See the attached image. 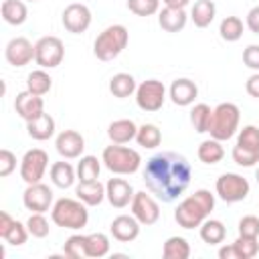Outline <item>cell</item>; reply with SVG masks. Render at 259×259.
<instances>
[{
	"mask_svg": "<svg viewBox=\"0 0 259 259\" xmlns=\"http://www.w3.org/2000/svg\"><path fill=\"white\" fill-rule=\"evenodd\" d=\"M214 190H217V196L227 202V204H233V202H241L249 196V190H251V184L245 176L237 174V172H225L217 178L214 182Z\"/></svg>",
	"mask_w": 259,
	"mask_h": 259,
	"instance_id": "obj_7",
	"label": "cell"
},
{
	"mask_svg": "<svg viewBox=\"0 0 259 259\" xmlns=\"http://www.w3.org/2000/svg\"><path fill=\"white\" fill-rule=\"evenodd\" d=\"M168 95L172 99L174 105H180V107H186L190 103H194V99L198 97V87L194 81L182 77V79H176L172 81L170 89H168Z\"/></svg>",
	"mask_w": 259,
	"mask_h": 259,
	"instance_id": "obj_19",
	"label": "cell"
},
{
	"mask_svg": "<svg viewBox=\"0 0 259 259\" xmlns=\"http://www.w3.org/2000/svg\"><path fill=\"white\" fill-rule=\"evenodd\" d=\"M237 229H239V235H245V237H259V217H255V214H245V217L239 221Z\"/></svg>",
	"mask_w": 259,
	"mask_h": 259,
	"instance_id": "obj_44",
	"label": "cell"
},
{
	"mask_svg": "<svg viewBox=\"0 0 259 259\" xmlns=\"http://www.w3.org/2000/svg\"><path fill=\"white\" fill-rule=\"evenodd\" d=\"M26 227H28V233L36 239H42L51 233V227H49V221H47L45 212H32L26 221Z\"/></svg>",
	"mask_w": 259,
	"mask_h": 259,
	"instance_id": "obj_39",
	"label": "cell"
},
{
	"mask_svg": "<svg viewBox=\"0 0 259 259\" xmlns=\"http://www.w3.org/2000/svg\"><path fill=\"white\" fill-rule=\"evenodd\" d=\"M130 42V32L123 24H111L107 28H103L95 42H93V55L99 61H113L115 57L121 55V51L127 47Z\"/></svg>",
	"mask_w": 259,
	"mask_h": 259,
	"instance_id": "obj_4",
	"label": "cell"
},
{
	"mask_svg": "<svg viewBox=\"0 0 259 259\" xmlns=\"http://www.w3.org/2000/svg\"><path fill=\"white\" fill-rule=\"evenodd\" d=\"M22 204L30 212H47L55 204L53 202V190L42 182L28 184L26 190L22 192Z\"/></svg>",
	"mask_w": 259,
	"mask_h": 259,
	"instance_id": "obj_12",
	"label": "cell"
},
{
	"mask_svg": "<svg viewBox=\"0 0 259 259\" xmlns=\"http://www.w3.org/2000/svg\"><path fill=\"white\" fill-rule=\"evenodd\" d=\"M237 146L259 152V127L257 125H245L237 136Z\"/></svg>",
	"mask_w": 259,
	"mask_h": 259,
	"instance_id": "obj_42",
	"label": "cell"
},
{
	"mask_svg": "<svg viewBox=\"0 0 259 259\" xmlns=\"http://www.w3.org/2000/svg\"><path fill=\"white\" fill-rule=\"evenodd\" d=\"M55 148L61 158L75 160V158H81V154L85 150V138L77 130H63L55 138Z\"/></svg>",
	"mask_w": 259,
	"mask_h": 259,
	"instance_id": "obj_15",
	"label": "cell"
},
{
	"mask_svg": "<svg viewBox=\"0 0 259 259\" xmlns=\"http://www.w3.org/2000/svg\"><path fill=\"white\" fill-rule=\"evenodd\" d=\"M101 162L109 172L125 176V174H134V172L140 170L142 156L134 148H127V146H121V144H111V146L103 148Z\"/></svg>",
	"mask_w": 259,
	"mask_h": 259,
	"instance_id": "obj_5",
	"label": "cell"
},
{
	"mask_svg": "<svg viewBox=\"0 0 259 259\" xmlns=\"http://www.w3.org/2000/svg\"><path fill=\"white\" fill-rule=\"evenodd\" d=\"M99 172H101V164L95 156H81V160L77 164V180L79 182L99 180Z\"/></svg>",
	"mask_w": 259,
	"mask_h": 259,
	"instance_id": "obj_33",
	"label": "cell"
},
{
	"mask_svg": "<svg viewBox=\"0 0 259 259\" xmlns=\"http://www.w3.org/2000/svg\"><path fill=\"white\" fill-rule=\"evenodd\" d=\"M49 176L57 188H71L77 180V168H73L69 162H55L49 170Z\"/></svg>",
	"mask_w": 259,
	"mask_h": 259,
	"instance_id": "obj_24",
	"label": "cell"
},
{
	"mask_svg": "<svg viewBox=\"0 0 259 259\" xmlns=\"http://www.w3.org/2000/svg\"><path fill=\"white\" fill-rule=\"evenodd\" d=\"M85 253L91 259H101L109 253V239L103 233L85 235Z\"/></svg>",
	"mask_w": 259,
	"mask_h": 259,
	"instance_id": "obj_30",
	"label": "cell"
},
{
	"mask_svg": "<svg viewBox=\"0 0 259 259\" xmlns=\"http://www.w3.org/2000/svg\"><path fill=\"white\" fill-rule=\"evenodd\" d=\"M198 231H200V239H202L206 245H219V243H223L225 237H227V229H225V225H223L219 219H206V221L198 227Z\"/></svg>",
	"mask_w": 259,
	"mask_h": 259,
	"instance_id": "obj_28",
	"label": "cell"
},
{
	"mask_svg": "<svg viewBox=\"0 0 259 259\" xmlns=\"http://www.w3.org/2000/svg\"><path fill=\"white\" fill-rule=\"evenodd\" d=\"M136 142H138V146L148 148V150L158 148L160 142H162V132H160L158 125H154V123H144V125L138 127Z\"/></svg>",
	"mask_w": 259,
	"mask_h": 259,
	"instance_id": "obj_35",
	"label": "cell"
},
{
	"mask_svg": "<svg viewBox=\"0 0 259 259\" xmlns=\"http://www.w3.org/2000/svg\"><path fill=\"white\" fill-rule=\"evenodd\" d=\"M162 255H164V259H188L190 257V245L184 237L174 235V237L166 239Z\"/></svg>",
	"mask_w": 259,
	"mask_h": 259,
	"instance_id": "obj_31",
	"label": "cell"
},
{
	"mask_svg": "<svg viewBox=\"0 0 259 259\" xmlns=\"http://www.w3.org/2000/svg\"><path fill=\"white\" fill-rule=\"evenodd\" d=\"M166 6H172V8H186L190 0H162Z\"/></svg>",
	"mask_w": 259,
	"mask_h": 259,
	"instance_id": "obj_51",
	"label": "cell"
},
{
	"mask_svg": "<svg viewBox=\"0 0 259 259\" xmlns=\"http://www.w3.org/2000/svg\"><path fill=\"white\" fill-rule=\"evenodd\" d=\"M146 188L162 202H174L190 184V162L178 152H158L146 160L144 166Z\"/></svg>",
	"mask_w": 259,
	"mask_h": 259,
	"instance_id": "obj_1",
	"label": "cell"
},
{
	"mask_svg": "<svg viewBox=\"0 0 259 259\" xmlns=\"http://www.w3.org/2000/svg\"><path fill=\"white\" fill-rule=\"evenodd\" d=\"M28 227L26 225H22L20 221H16L14 219V223L8 227V231L2 235V239L8 243V245H14V247H20V245H24L26 243V239H28Z\"/></svg>",
	"mask_w": 259,
	"mask_h": 259,
	"instance_id": "obj_38",
	"label": "cell"
},
{
	"mask_svg": "<svg viewBox=\"0 0 259 259\" xmlns=\"http://www.w3.org/2000/svg\"><path fill=\"white\" fill-rule=\"evenodd\" d=\"M75 194L87 206H99L103 202V198H105V184H101L99 180L79 182L77 188H75Z\"/></svg>",
	"mask_w": 259,
	"mask_h": 259,
	"instance_id": "obj_21",
	"label": "cell"
},
{
	"mask_svg": "<svg viewBox=\"0 0 259 259\" xmlns=\"http://www.w3.org/2000/svg\"><path fill=\"white\" fill-rule=\"evenodd\" d=\"M14 170H16V156H14L8 148H2V150H0V176L6 178V176H10Z\"/></svg>",
	"mask_w": 259,
	"mask_h": 259,
	"instance_id": "obj_45",
	"label": "cell"
},
{
	"mask_svg": "<svg viewBox=\"0 0 259 259\" xmlns=\"http://www.w3.org/2000/svg\"><path fill=\"white\" fill-rule=\"evenodd\" d=\"M51 219L57 227L79 231L87 225L89 210H87V204L81 202L79 198L77 200L75 198H59V200H55V204L51 208Z\"/></svg>",
	"mask_w": 259,
	"mask_h": 259,
	"instance_id": "obj_3",
	"label": "cell"
},
{
	"mask_svg": "<svg viewBox=\"0 0 259 259\" xmlns=\"http://www.w3.org/2000/svg\"><path fill=\"white\" fill-rule=\"evenodd\" d=\"M255 178H257V184H259V168H257V172H255Z\"/></svg>",
	"mask_w": 259,
	"mask_h": 259,
	"instance_id": "obj_52",
	"label": "cell"
},
{
	"mask_svg": "<svg viewBox=\"0 0 259 259\" xmlns=\"http://www.w3.org/2000/svg\"><path fill=\"white\" fill-rule=\"evenodd\" d=\"M134 188L125 178H109L105 182V198L113 208H125L134 198Z\"/></svg>",
	"mask_w": 259,
	"mask_h": 259,
	"instance_id": "obj_17",
	"label": "cell"
},
{
	"mask_svg": "<svg viewBox=\"0 0 259 259\" xmlns=\"http://www.w3.org/2000/svg\"><path fill=\"white\" fill-rule=\"evenodd\" d=\"M26 2H38V0H26Z\"/></svg>",
	"mask_w": 259,
	"mask_h": 259,
	"instance_id": "obj_53",
	"label": "cell"
},
{
	"mask_svg": "<svg viewBox=\"0 0 259 259\" xmlns=\"http://www.w3.org/2000/svg\"><path fill=\"white\" fill-rule=\"evenodd\" d=\"M233 162L237 166H243V168H253L255 164H259V152L255 150H247V148H241V146H233Z\"/></svg>",
	"mask_w": 259,
	"mask_h": 259,
	"instance_id": "obj_41",
	"label": "cell"
},
{
	"mask_svg": "<svg viewBox=\"0 0 259 259\" xmlns=\"http://www.w3.org/2000/svg\"><path fill=\"white\" fill-rule=\"evenodd\" d=\"M136 134H138V125L132 119H115L107 125V136L111 144H127L136 140Z\"/></svg>",
	"mask_w": 259,
	"mask_h": 259,
	"instance_id": "obj_22",
	"label": "cell"
},
{
	"mask_svg": "<svg viewBox=\"0 0 259 259\" xmlns=\"http://www.w3.org/2000/svg\"><path fill=\"white\" fill-rule=\"evenodd\" d=\"M243 20L239 16H225L219 24V34L227 42H235L243 36Z\"/></svg>",
	"mask_w": 259,
	"mask_h": 259,
	"instance_id": "obj_34",
	"label": "cell"
},
{
	"mask_svg": "<svg viewBox=\"0 0 259 259\" xmlns=\"http://www.w3.org/2000/svg\"><path fill=\"white\" fill-rule=\"evenodd\" d=\"M214 14H217V6L212 0H196L190 8V18L198 28H206L214 20Z\"/></svg>",
	"mask_w": 259,
	"mask_h": 259,
	"instance_id": "obj_26",
	"label": "cell"
},
{
	"mask_svg": "<svg viewBox=\"0 0 259 259\" xmlns=\"http://www.w3.org/2000/svg\"><path fill=\"white\" fill-rule=\"evenodd\" d=\"M51 87H53V79H51V75L45 69H36L32 73H28V77H26V89L32 91L34 95H40L42 97V95H47L51 91Z\"/></svg>",
	"mask_w": 259,
	"mask_h": 259,
	"instance_id": "obj_32",
	"label": "cell"
},
{
	"mask_svg": "<svg viewBox=\"0 0 259 259\" xmlns=\"http://www.w3.org/2000/svg\"><path fill=\"white\" fill-rule=\"evenodd\" d=\"M243 63L253 69V71H259V45H247L245 51H243Z\"/></svg>",
	"mask_w": 259,
	"mask_h": 259,
	"instance_id": "obj_46",
	"label": "cell"
},
{
	"mask_svg": "<svg viewBox=\"0 0 259 259\" xmlns=\"http://www.w3.org/2000/svg\"><path fill=\"white\" fill-rule=\"evenodd\" d=\"M14 109L24 121H32L38 115L45 113V101L40 95H34L32 91H20L14 99Z\"/></svg>",
	"mask_w": 259,
	"mask_h": 259,
	"instance_id": "obj_16",
	"label": "cell"
},
{
	"mask_svg": "<svg viewBox=\"0 0 259 259\" xmlns=\"http://www.w3.org/2000/svg\"><path fill=\"white\" fill-rule=\"evenodd\" d=\"M212 210H214V194L206 188H198L194 190V194L178 202L174 210V221L182 229H196L210 217Z\"/></svg>",
	"mask_w": 259,
	"mask_h": 259,
	"instance_id": "obj_2",
	"label": "cell"
},
{
	"mask_svg": "<svg viewBox=\"0 0 259 259\" xmlns=\"http://www.w3.org/2000/svg\"><path fill=\"white\" fill-rule=\"evenodd\" d=\"M61 20H63V26L71 34H81L91 24V10H89V6L81 4V2H73L63 10Z\"/></svg>",
	"mask_w": 259,
	"mask_h": 259,
	"instance_id": "obj_13",
	"label": "cell"
},
{
	"mask_svg": "<svg viewBox=\"0 0 259 259\" xmlns=\"http://www.w3.org/2000/svg\"><path fill=\"white\" fill-rule=\"evenodd\" d=\"M34 61L40 69H55L65 59V45L59 36H42L34 42Z\"/></svg>",
	"mask_w": 259,
	"mask_h": 259,
	"instance_id": "obj_8",
	"label": "cell"
},
{
	"mask_svg": "<svg viewBox=\"0 0 259 259\" xmlns=\"http://www.w3.org/2000/svg\"><path fill=\"white\" fill-rule=\"evenodd\" d=\"M34 45L26 36H14L4 47V57L12 67H24L34 59Z\"/></svg>",
	"mask_w": 259,
	"mask_h": 259,
	"instance_id": "obj_14",
	"label": "cell"
},
{
	"mask_svg": "<svg viewBox=\"0 0 259 259\" xmlns=\"http://www.w3.org/2000/svg\"><path fill=\"white\" fill-rule=\"evenodd\" d=\"M186 20H188V14L184 12V8L164 6L158 12V24L166 32H178V30H182L186 26Z\"/></svg>",
	"mask_w": 259,
	"mask_h": 259,
	"instance_id": "obj_20",
	"label": "cell"
},
{
	"mask_svg": "<svg viewBox=\"0 0 259 259\" xmlns=\"http://www.w3.org/2000/svg\"><path fill=\"white\" fill-rule=\"evenodd\" d=\"M63 253H65V257H71V259L87 257V253H85V235H71L63 245Z\"/></svg>",
	"mask_w": 259,
	"mask_h": 259,
	"instance_id": "obj_40",
	"label": "cell"
},
{
	"mask_svg": "<svg viewBox=\"0 0 259 259\" xmlns=\"http://www.w3.org/2000/svg\"><path fill=\"white\" fill-rule=\"evenodd\" d=\"M247 28L255 34H259V6H253L247 12Z\"/></svg>",
	"mask_w": 259,
	"mask_h": 259,
	"instance_id": "obj_47",
	"label": "cell"
},
{
	"mask_svg": "<svg viewBox=\"0 0 259 259\" xmlns=\"http://www.w3.org/2000/svg\"><path fill=\"white\" fill-rule=\"evenodd\" d=\"M109 231L115 241L119 243H132L140 235V221L134 214H119L111 221Z\"/></svg>",
	"mask_w": 259,
	"mask_h": 259,
	"instance_id": "obj_18",
	"label": "cell"
},
{
	"mask_svg": "<svg viewBox=\"0 0 259 259\" xmlns=\"http://www.w3.org/2000/svg\"><path fill=\"white\" fill-rule=\"evenodd\" d=\"M239 119H241V111L235 103H231V101L219 103L212 109V117H210V125H208L210 138H214L219 142L231 140L239 130Z\"/></svg>",
	"mask_w": 259,
	"mask_h": 259,
	"instance_id": "obj_6",
	"label": "cell"
},
{
	"mask_svg": "<svg viewBox=\"0 0 259 259\" xmlns=\"http://www.w3.org/2000/svg\"><path fill=\"white\" fill-rule=\"evenodd\" d=\"M47 168H49V154L40 148H32L20 160V178L26 184L40 182Z\"/></svg>",
	"mask_w": 259,
	"mask_h": 259,
	"instance_id": "obj_10",
	"label": "cell"
},
{
	"mask_svg": "<svg viewBox=\"0 0 259 259\" xmlns=\"http://www.w3.org/2000/svg\"><path fill=\"white\" fill-rule=\"evenodd\" d=\"M26 132L32 140H38V142H45L49 138H53L55 134V119L45 111L42 115H38L36 119L32 121H26Z\"/></svg>",
	"mask_w": 259,
	"mask_h": 259,
	"instance_id": "obj_25",
	"label": "cell"
},
{
	"mask_svg": "<svg viewBox=\"0 0 259 259\" xmlns=\"http://www.w3.org/2000/svg\"><path fill=\"white\" fill-rule=\"evenodd\" d=\"M136 89H138L136 79H134L130 73H117V75H113V77L109 79V91H111L115 97H119V99H125V97H130V95H134Z\"/></svg>",
	"mask_w": 259,
	"mask_h": 259,
	"instance_id": "obj_29",
	"label": "cell"
},
{
	"mask_svg": "<svg viewBox=\"0 0 259 259\" xmlns=\"http://www.w3.org/2000/svg\"><path fill=\"white\" fill-rule=\"evenodd\" d=\"M0 14H2L4 22L12 24V26H20L28 18V8H26L24 0H2Z\"/></svg>",
	"mask_w": 259,
	"mask_h": 259,
	"instance_id": "obj_23",
	"label": "cell"
},
{
	"mask_svg": "<svg viewBox=\"0 0 259 259\" xmlns=\"http://www.w3.org/2000/svg\"><path fill=\"white\" fill-rule=\"evenodd\" d=\"M196 154H198V160L202 164L212 166V164H219L225 158V148L221 146L219 140L210 138V140H204V142L198 144V152Z\"/></svg>",
	"mask_w": 259,
	"mask_h": 259,
	"instance_id": "obj_27",
	"label": "cell"
},
{
	"mask_svg": "<svg viewBox=\"0 0 259 259\" xmlns=\"http://www.w3.org/2000/svg\"><path fill=\"white\" fill-rule=\"evenodd\" d=\"M235 249L239 253L241 259H253L257 257L259 253V237H245V235H239L235 239Z\"/></svg>",
	"mask_w": 259,
	"mask_h": 259,
	"instance_id": "obj_37",
	"label": "cell"
},
{
	"mask_svg": "<svg viewBox=\"0 0 259 259\" xmlns=\"http://www.w3.org/2000/svg\"><path fill=\"white\" fill-rule=\"evenodd\" d=\"M12 223H14V219H12V217H10L6 210H2V212H0V237H2V235L8 231V227H10Z\"/></svg>",
	"mask_w": 259,
	"mask_h": 259,
	"instance_id": "obj_50",
	"label": "cell"
},
{
	"mask_svg": "<svg viewBox=\"0 0 259 259\" xmlns=\"http://www.w3.org/2000/svg\"><path fill=\"white\" fill-rule=\"evenodd\" d=\"M210 117H212V109H210V105H206V103H196V105L190 109V123H192L194 132H198V134L208 132Z\"/></svg>",
	"mask_w": 259,
	"mask_h": 259,
	"instance_id": "obj_36",
	"label": "cell"
},
{
	"mask_svg": "<svg viewBox=\"0 0 259 259\" xmlns=\"http://www.w3.org/2000/svg\"><path fill=\"white\" fill-rule=\"evenodd\" d=\"M130 206H132V214L140 221V225L150 227V225L158 223V219H160V204L156 202V198L152 194H146V190L136 192Z\"/></svg>",
	"mask_w": 259,
	"mask_h": 259,
	"instance_id": "obj_11",
	"label": "cell"
},
{
	"mask_svg": "<svg viewBox=\"0 0 259 259\" xmlns=\"http://www.w3.org/2000/svg\"><path fill=\"white\" fill-rule=\"evenodd\" d=\"M219 257H221V259H241L233 243H231V245H223V247L219 249Z\"/></svg>",
	"mask_w": 259,
	"mask_h": 259,
	"instance_id": "obj_49",
	"label": "cell"
},
{
	"mask_svg": "<svg viewBox=\"0 0 259 259\" xmlns=\"http://www.w3.org/2000/svg\"><path fill=\"white\" fill-rule=\"evenodd\" d=\"M127 8L136 16H152L160 10V0H127Z\"/></svg>",
	"mask_w": 259,
	"mask_h": 259,
	"instance_id": "obj_43",
	"label": "cell"
},
{
	"mask_svg": "<svg viewBox=\"0 0 259 259\" xmlns=\"http://www.w3.org/2000/svg\"><path fill=\"white\" fill-rule=\"evenodd\" d=\"M166 101V87L158 79H146L136 89V103L142 111H158Z\"/></svg>",
	"mask_w": 259,
	"mask_h": 259,
	"instance_id": "obj_9",
	"label": "cell"
},
{
	"mask_svg": "<svg viewBox=\"0 0 259 259\" xmlns=\"http://www.w3.org/2000/svg\"><path fill=\"white\" fill-rule=\"evenodd\" d=\"M245 89H247V93H249L251 97L259 99V71H257V73H253V75L247 79Z\"/></svg>",
	"mask_w": 259,
	"mask_h": 259,
	"instance_id": "obj_48",
	"label": "cell"
}]
</instances>
